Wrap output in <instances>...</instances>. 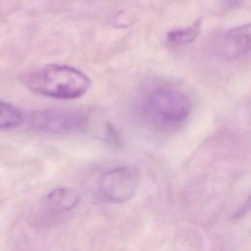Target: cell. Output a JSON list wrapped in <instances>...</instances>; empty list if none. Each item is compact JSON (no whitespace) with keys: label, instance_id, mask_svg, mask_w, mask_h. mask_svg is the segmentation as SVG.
<instances>
[{"label":"cell","instance_id":"ba28073f","mask_svg":"<svg viewBox=\"0 0 251 251\" xmlns=\"http://www.w3.org/2000/svg\"><path fill=\"white\" fill-rule=\"evenodd\" d=\"M24 121L19 108L0 99V129L16 127Z\"/></svg>","mask_w":251,"mask_h":251},{"label":"cell","instance_id":"5b68a950","mask_svg":"<svg viewBox=\"0 0 251 251\" xmlns=\"http://www.w3.org/2000/svg\"><path fill=\"white\" fill-rule=\"evenodd\" d=\"M250 51V25L229 29L222 40V54L226 59H235Z\"/></svg>","mask_w":251,"mask_h":251},{"label":"cell","instance_id":"6da1fadb","mask_svg":"<svg viewBox=\"0 0 251 251\" xmlns=\"http://www.w3.org/2000/svg\"><path fill=\"white\" fill-rule=\"evenodd\" d=\"M22 82L31 91L56 99H75L83 96L91 85L89 76L80 70L50 64L22 75Z\"/></svg>","mask_w":251,"mask_h":251},{"label":"cell","instance_id":"3957f363","mask_svg":"<svg viewBox=\"0 0 251 251\" xmlns=\"http://www.w3.org/2000/svg\"><path fill=\"white\" fill-rule=\"evenodd\" d=\"M139 170L131 165H125L109 170L101 175L98 191L108 202L121 204L129 201L139 186Z\"/></svg>","mask_w":251,"mask_h":251},{"label":"cell","instance_id":"7a4b0ae2","mask_svg":"<svg viewBox=\"0 0 251 251\" xmlns=\"http://www.w3.org/2000/svg\"><path fill=\"white\" fill-rule=\"evenodd\" d=\"M139 108L146 122L165 129L179 126L187 120L191 111V102L184 92L160 86L143 95Z\"/></svg>","mask_w":251,"mask_h":251},{"label":"cell","instance_id":"30bf717a","mask_svg":"<svg viewBox=\"0 0 251 251\" xmlns=\"http://www.w3.org/2000/svg\"><path fill=\"white\" fill-rule=\"evenodd\" d=\"M244 1L245 0H226V2L231 7H238L241 4H243Z\"/></svg>","mask_w":251,"mask_h":251},{"label":"cell","instance_id":"277c9868","mask_svg":"<svg viewBox=\"0 0 251 251\" xmlns=\"http://www.w3.org/2000/svg\"><path fill=\"white\" fill-rule=\"evenodd\" d=\"M30 125L41 131L49 133H67L84 127L86 117L77 110L43 109L29 116Z\"/></svg>","mask_w":251,"mask_h":251},{"label":"cell","instance_id":"9c48e42d","mask_svg":"<svg viewBox=\"0 0 251 251\" xmlns=\"http://www.w3.org/2000/svg\"><path fill=\"white\" fill-rule=\"evenodd\" d=\"M249 206H250V198L248 197L247 200H246V202H245V203L240 207V209H238L237 212L234 214V217H235V218H240V217L244 216V214H246V213L248 212Z\"/></svg>","mask_w":251,"mask_h":251},{"label":"cell","instance_id":"52a82bcc","mask_svg":"<svg viewBox=\"0 0 251 251\" xmlns=\"http://www.w3.org/2000/svg\"><path fill=\"white\" fill-rule=\"evenodd\" d=\"M201 30V20H196L189 26L171 30L167 34V42L173 46L186 45L194 41Z\"/></svg>","mask_w":251,"mask_h":251},{"label":"cell","instance_id":"8992f818","mask_svg":"<svg viewBox=\"0 0 251 251\" xmlns=\"http://www.w3.org/2000/svg\"><path fill=\"white\" fill-rule=\"evenodd\" d=\"M79 201L78 192L68 186H59L48 192L43 200V208L52 214H60L73 210Z\"/></svg>","mask_w":251,"mask_h":251}]
</instances>
